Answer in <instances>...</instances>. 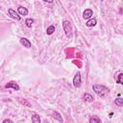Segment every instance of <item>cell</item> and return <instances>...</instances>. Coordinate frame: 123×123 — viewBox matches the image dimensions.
<instances>
[{
    "label": "cell",
    "instance_id": "cell-18",
    "mask_svg": "<svg viewBox=\"0 0 123 123\" xmlns=\"http://www.w3.org/2000/svg\"><path fill=\"white\" fill-rule=\"evenodd\" d=\"M2 123H13V122H12V120H11L10 118H6V119L3 120Z\"/></svg>",
    "mask_w": 123,
    "mask_h": 123
},
{
    "label": "cell",
    "instance_id": "cell-4",
    "mask_svg": "<svg viewBox=\"0 0 123 123\" xmlns=\"http://www.w3.org/2000/svg\"><path fill=\"white\" fill-rule=\"evenodd\" d=\"M8 14L12 17V18H13V19H15V20H17V21H19L20 19H21V16L17 13V12H15L14 10H12V9H8Z\"/></svg>",
    "mask_w": 123,
    "mask_h": 123
},
{
    "label": "cell",
    "instance_id": "cell-14",
    "mask_svg": "<svg viewBox=\"0 0 123 123\" xmlns=\"http://www.w3.org/2000/svg\"><path fill=\"white\" fill-rule=\"evenodd\" d=\"M35 22V20L33 18H26L25 20V25L28 27V28H31L33 26V23Z\"/></svg>",
    "mask_w": 123,
    "mask_h": 123
},
{
    "label": "cell",
    "instance_id": "cell-15",
    "mask_svg": "<svg viewBox=\"0 0 123 123\" xmlns=\"http://www.w3.org/2000/svg\"><path fill=\"white\" fill-rule=\"evenodd\" d=\"M54 32H55V26H54V25H50V26L46 29V34H47L48 36L54 34Z\"/></svg>",
    "mask_w": 123,
    "mask_h": 123
},
{
    "label": "cell",
    "instance_id": "cell-20",
    "mask_svg": "<svg viewBox=\"0 0 123 123\" xmlns=\"http://www.w3.org/2000/svg\"><path fill=\"white\" fill-rule=\"evenodd\" d=\"M43 2H45V3H49V4H52V3H53V1H46V0H43Z\"/></svg>",
    "mask_w": 123,
    "mask_h": 123
},
{
    "label": "cell",
    "instance_id": "cell-6",
    "mask_svg": "<svg viewBox=\"0 0 123 123\" xmlns=\"http://www.w3.org/2000/svg\"><path fill=\"white\" fill-rule=\"evenodd\" d=\"M19 42H20V44L23 45L25 48H31V47H32L31 41H30L28 38H26V37H21L20 40H19Z\"/></svg>",
    "mask_w": 123,
    "mask_h": 123
},
{
    "label": "cell",
    "instance_id": "cell-3",
    "mask_svg": "<svg viewBox=\"0 0 123 123\" xmlns=\"http://www.w3.org/2000/svg\"><path fill=\"white\" fill-rule=\"evenodd\" d=\"M82 85V77H81V73L80 71H77L76 74L73 77V86L75 87H80Z\"/></svg>",
    "mask_w": 123,
    "mask_h": 123
},
{
    "label": "cell",
    "instance_id": "cell-17",
    "mask_svg": "<svg viewBox=\"0 0 123 123\" xmlns=\"http://www.w3.org/2000/svg\"><path fill=\"white\" fill-rule=\"evenodd\" d=\"M114 104H115L116 106H118V107H122V106H123V99H122L121 97L116 98V99L114 100Z\"/></svg>",
    "mask_w": 123,
    "mask_h": 123
},
{
    "label": "cell",
    "instance_id": "cell-10",
    "mask_svg": "<svg viewBox=\"0 0 123 123\" xmlns=\"http://www.w3.org/2000/svg\"><path fill=\"white\" fill-rule=\"evenodd\" d=\"M83 99H84L86 102H88V103H91V102H93V100H94L93 96H92L90 93H88V92H85V94L83 95Z\"/></svg>",
    "mask_w": 123,
    "mask_h": 123
},
{
    "label": "cell",
    "instance_id": "cell-5",
    "mask_svg": "<svg viewBox=\"0 0 123 123\" xmlns=\"http://www.w3.org/2000/svg\"><path fill=\"white\" fill-rule=\"evenodd\" d=\"M92 15H93V12H92L91 9H86V10L83 12V18H84V19L88 20V19L92 18Z\"/></svg>",
    "mask_w": 123,
    "mask_h": 123
},
{
    "label": "cell",
    "instance_id": "cell-13",
    "mask_svg": "<svg viewBox=\"0 0 123 123\" xmlns=\"http://www.w3.org/2000/svg\"><path fill=\"white\" fill-rule=\"evenodd\" d=\"M40 122H41L40 116L37 113H34L32 115V123H40Z\"/></svg>",
    "mask_w": 123,
    "mask_h": 123
},
{
    "label": "cell",
    "instance_id": "cell-19",
    "mask_svg": "<svg viewBox=\"0 0 123 123\" xmlns=\"http://www.w3.org/2000/svg\"><path fill=\"white\" fill-rule=\"evenodd\" d=\"M22 100H23V101H21V103H23L24 105H26V106H28V107H31V104H29L25 99H22Z\"/></svg>",
    "mask_w": 123,
    "mask_h": 123
},
{
    "label": "cell",
    "instance_id": "cell-8",
    "mask_svg": "<svg viewBox=\"0 0 123 123\" xmlns=\"http://www.w3.org/2000/svg\"><path fill=\"white\" fill-rule=\"evenodd\" d=\"M28 9L25 8V7H22V6H19L17 8V13L19 15H27L28 14Z\"/></svg>",
    "mask_w": 123,
    "mask_h": 123
},
{
    "label": "cell",
    "instance_id": "cell-1",
    "mask_svg": "<svg viewBox=\"0 0 123 123\" xmlns=\"http://www.w3.org/2000/svg\"><path fill=\"white\" fill-rule=\"evenodd\" d=\"M92 90L100 97H105L109 94L110 92V89L104 86V85H98V84H95L92 86Z\"/></svg>",
    "mask_w": 123,
    "mask_h": 123
},
{
    "label": "cell",
    "instance_id": "cell-16",
    "mask_svg": "<svg viewBox=\"0 0 123 123\" xmlns=\"http://www.w3.org/2000/svg\"><path fill=\"white\" fill-rule=\"evenodd\" d=\"M115 83L119 85H123V73H119L117 79L115 80Z\"/></svg>",
    "mask_w": 123,
    "mask_h": 123
},
{
    "label": "cell",
    "instance_id": "cell-11",
    "mask_svg": "<svg viewBox=\"0 0 123 123\" xmlns=\"http://www.w3.org/2000/svg\"><path fill=\"white\" fill-rule=\"evenodd\" d=\"M97 24V20L96 18H90L86 22V27H94Z\"/></svg>",
    "mask_w": 123,
    "mask_h": 123
},
{
    "label": "cell",
    "instance_id": "cell-7",
    "mask_svg": "<svg viewBox=\"0 0 123 123\" xmlns=\"http://www.w3.org/2000/svg\"><path fill=\"white\" fill-rule=\"evenodd\" d=\"M5 87L6 88H12L14 90H19V86L16 83H14V82H9V83H7L5 85Z\"/></svg>",
    "mask_w": 123,
    "mask_h": 123
},
{
    "label": "cell",
    "instance_id": "cell-2",
    "mask_svg": "<svg viewBox=\"0 0 123 123\" xmlns=\"http://www.w3.org/2000/svg\"><path fill=\"white\" fill-rule=\"evenodd\" d=\"M62 29L64 31L65 36L68 38L72 37V25L68 20H63L62 21Z\"/></svg>",
    "mask_w": 123,
    "mask_h": 123
},
{
    "label": "cell",
    "instance_id": "cell-9",
    "mask_svg": "<svg viewBox=\"0 0 123 123\" xmlns=\"http://www.w3.org/2000/svg\"><path fill=\"white\" fill-rule=\"evenodd\" d=\"M52 116H53V118H54V119H56V120H57V121H59L60 123H62V122H63V119H62V114H61L59 111H54V112H53Z\"/></svg>",
    "mask_w": 123,
    "mask_h": 123
},
{
    "label": "cell",
    "instance_id": "cell-12",
    "mask_svg": "<svg viewBox=\"0 0 123 123\" xmlns=\"http://www.w3.org/2000/svg\"><path fill=\"white\" fill-rule=\"evenodd\" d=\"M88 122L89 123H102L101 119L97 116V115H91L88 119Z\"/></svg>",
    "mask_w": 123,
    "mask_h": 123
}]
</instances>
